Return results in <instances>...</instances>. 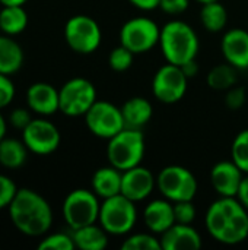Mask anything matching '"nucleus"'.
I'll list each match as a JSON object with an SVG mask.
<instances>
[{"instance_id":"1","label":"nucleus","mask_w":248,"mask_h":250,"mask_svg":"<svg viewBox=\"0 0 248 250\" xmlns=\"http://www.w3.org/2000/svg\"><path fill=\"white\" fill-rule=\"evenodd\" d=\"M208 233L222 245H238L248 237V211L237 198L221 196L206 212Z\"/></svg>"},{"instance_id":"2","label":"nucleus","mask_w":248,"mask_h":250,"mask_svg":"<svg viewBox=\"0 0 248 250\" xmlns=\"http://www.w3.org/2000/svg\"><path fill=\"white\" fill-rule=\"evenodd\" d=\"M9 217L15 229L29 237H41L53 226V211L45 198L38 192L22 188L18 189L9 205Z\"/></svg>"},{"instance_id":"3","label":"nucleus","mask_w":248,"mask_h":250,"mask_svg":"<svg viewBox=\"0 0 248 250\" xmlns=\"http://www.w3.org/2000/svg\"><path fill=\"white\" fill-rule=\"evenodd\" d=\"M159 45L168 63L183 66L197 57L199 38L196 31L183 21H170L161 28Z\"/></svg>"},{"instance_id":"4","label":"nucleus","mask_w":248,"mask_h":250,"mask_svg":"<svg viewBox=\"0 0 248 250\" xmlns=\"http://www.w3.org/2000/svg\"><path fill=\"white\" fill-rule=\"evenodd\" d=\"M145 148L146 145L142 130L124 127L115 136L108 139L107 157L113 167L126 171L142 164Z\"/></svg>"},{"instance_id":"5","label":"nucleus","mask_w":248,"mask_h":250,"mask_svg":"<svg viewBox=\"0 0 248 250\" xmlns=\"http://www.w3.org/2000/svg\"><path fill=\"white\" fill-rule=\"evenodd\" d=\"M137 221L136 202L130 201L124 195H115L104 199L99 209V226L113 236L129 234Z\"/></svg>"},{"instance_id":"6","label":"nucleus","mask_w":248,"mask_h":250,"mask_svg":"<svg viewBox=\"0 0 248 250\" xmlns=\"http://www.w3.org/2000/svg\"><path fill=\"white\" fill-rule=\"evenodd\" d=\"M61 209L66 224L72 230H77L98 221L101 204L94 190L75 189L64 198Z\"/></svg>"},{"instance_id":"7","label":"nucleus","mask_w":248,"mask_h":250,"mask_svg":"<svg viewBox=\"0 0 248 250\" xmlns=\"http://www.w3.org/2000/svg\"><path fill=\"white\" fill-rule=\"evenodd\" d=\"M156 188L171 202L193 201L197 193L194 174L183 166H168L156 176Z\"/></svg>"},{"instance_id":"8","label":"nucleus","mask_w":248,"mask_h":250,"mask_svg":"<svg viewBox=\"0 0 248 250\" xmlns=\"http://www.w3.org/2000/svg\"><path fill=\"white\" fill-rule=\"evenodd\" d=\"M64 38L75 53L92 54L101 44L102 32L94 18L88 15H76L64 25Z\"/></svg>"},{"instance_id":"9","label":"nucleus","mask_w":248,"mask_h":250,"mask_svg":"<svg viewBox=\"0 0 248 250\" xmlns=\"http://www.w3.org/2000/svg\"><path fill=\"white\" fill-rule=\"evenodd\" d=\"M161 28L151 18L139 16L127 21L120 29V44L133 54H142L159 44Z\"/></svg>"},{"instance_id":"10","label":"nucleus","mask_w":248,"mask_h":250,"mask_svg":"<svg viewBox=\"0 0 248 250\" xmlns=\"http://www.w3.org/2000/svg\"><path fill=\"white\" fill-rule=\"evenodd\" d=\"M60 111L69 117L85 116L96 101V89L94 83L85 78H73L60 89Z\"/></svg>"},{"instance_id":"11","label":"nucleus","mask_w":248,"mask_h":250,"mask_svg":"<svg viewBox=\"0 0 248 250\" xmlns=\"http://www.w3.org/2000/svg\"><path fill=\"white\" fill-rule=\"evenodd\" d=\"M85 123L89 132L101 139H111L126 127L121 108L113 103L98 100L86 111Z\"/></svg>"},{"instance_id":"12","label":"nucleus","mask_w":248,"mask_h":250,"mask_svg":"<svg viewBox=\"0 0 248 250\" xmlns=\"http://www.w3.org/2000/svg\"><path fill=\"white\" fill-rule=\"evenodd\" d=\"M189 78L177 64L167 63L158 69L152 81V92L155 98L164 104L178 103L187 92Z\"/></svg>"},{"instance_id":"13","label":"nucleus","mask_w":248,"mask_h":250,"mask_svg":"<svg viewBox=\"0 0 248 250\" xmlns=\"http://www.w3.org/2000/svg\"><path fill=\"white\" fill-rule=\"evenodd\" d=\"M22 141L32 154L50 155L58 148L61 136L54 123L45 119H32L22 130Z\"/></svg>"},{"instance_id":"14","label":"nucleus","mask_w":248,"mask_h":250,"mask_svg":"<svg viewBox=\"0 0 248 250\" xmlns=\"http://www.w3.org/2000/svg\"><path fill=\"white\" fill-rule=\"evenodd\" d=\"M156 188V177L153 173L142 166H136L130 170L123 171L121 195L133 202H142Z\"/></svg>"},{"instance_id":"15","label":"nucleus","mask_w":248,"mask_h":250,"mask_svg":"<svg viewBox=\"0 0 248 250\" xmlns=\"http://www.w3.org/2000/svg\"><path fill=\"white\" fill-rule=\"evenodd\" d=\"M244 171L231 160V161H219L212 167L210 171V183L215 192L219 196L237 198L238 189L244 179Z\"/></svg>"},{"instance_id":"16","label":"nucleus","mask_w":248,"mask_h":250,"mask_svg":"<svg viewBox=\"0 0 248 250\" xmlns=\"http://www.w3.org/2000/svg\"><path fill=\"white\" fill-rule=\"evenodd\" d=\"M26 104L39 116H51L60 111V94L47 82H35L26 91Z\"/></svg>"},{"instance_id":"17","label":"nucleus","mask_w":248,"mask_h":250,"mask_svg":"<svg viewBox=\"0 0 248 250\" xmlns=\"http://www.w3.org/2000/svg\"><path fill=\"white\" fill-rule=\"evenodd\" d=\"M221 50L225 60L237 69H248V31L234 28L224 34Z\"/></svg>"},{"instance_id":"18","label":"nucleus","mask_w":248,"mask_h":250,"mask_svg":"<svg viewBox=\"0 0 248 250\" xmlns=\"http://www.w3.org/2000/svg\"><path fill=\"white\" fill-rule=\"evenodd\" d=\"M143 221L148 230L153 234L165 233L175 224L174 204L168 199H155L143 209Z\"/></svg>"},{"instance_id":"19","label":"nucleus","mask_w":248,"mask_h":250,"mask_svg":"<svg viewBox=\"0 0 248 250\" xmlns=\"http://www.w3.org/2000/svg\"><path fill=\"white\" fill-rule=\"evenodd\" d=\"M159 239L162 250H193L202 246V237L191 224L175 223Z\"/></svg>"},{"instance_id":"20","label":"nucleus","mask_w":248,"mask_h":250,"mask_svg":"<svg viewBox=\"0 0 248 250\" xmlns=\"http://www.w3.org/2000/svg\"><path fill=\"white\" fill-rule=\"evenodd\" d=\"M120 108H121L124 125L129 129L142 130V127H145L153 116V108L151 101L142 97H133L127 100Z\"/></svg>"},{"instance_id":"21","label":"nucleus","mask_w":248,"mask_h":250,"mask_svg":"<svg viewBox=\"0 0 248 250\" xmlns=\"http://www.w3.org/2000/svg\"><path fill=\"white\" fill-rule=\"evenodd\" d=\"M121 180L123 171H120L118 168L113 167L111 164L108 167H101L92 176V190L98 195V198L102 199L120 195Z\"/></svg>"},{"instance_id":"22","label":"nucleus","mask_w":248,"mask_h":250,"mask_svg":"<svg viewBox=\"0 0 248 250\" xmlns=\"http://www.w3.org/2000/svg\"><path fill=\"white\" fill-rule=\"evenodd\" d=\"M23 64V50L10 35H0V73L13 75Z\"/></svg>"},{"instance_id":"23","label":"nucleus","mask_w":248,"mask_h":250,"mask_svg":"<svg viewBox=\"0 0 248 250\" xmlns=\"http://www.w3.org/2000/svg\"><path fill=\"white\" fill-rule=\"evenodd\" d=\"M72 237L77 249L102 250L108 246V233L96 223L73 230Z\"/></svg>"},{"instance_id":"24","label":"nucleus","mask_w":248,"mask_h":250,"mask_svg":"<svg viewBox=\"0 0 248 250\" xmlns=\"http://www.w3.org/2000/svg\"><path fill=\"white\" fill-rule=\"evenodd\" d=\"M28 151L23 141L4 136L0 141V166L9 170L20 168L28 158Z\"/></svg>"},{"instance_id":"25","label":"nucleus","mask_w":248,"mask_h":250,"mask_svg":"<svg viewBox=\"0 0 248 250\" xmlns=\"http://www.w3.org/2000/svg\"><path fill=\"white\" fill-rule=\"evenodd\" d=\"M28 26V13L23 6H3L0 10V28L6 35H18Z\"/></svg>"},{"instance_id":"26","label":"nucleus","mask_w":248,"mask_h":250,"mask_svg":"<svg viewBox=\"0 0 248 250\" xmlns=\"http://www.w3.org/2000/svg\"><path fill=\"white\" fill-rule=\"evenodd\" d=\"M200 21L206 31L209 32H221L228 22V12L222 3L210 1L205 3L200 10Z\"/></svg>"},{"instance_id":"27","label":"nucleus","mask_w":248,"mask_h":250,"mask_svg":"<svg viewBox=\"0 0 248 250\" xmlns=\"http://www.w3.org/2000/svg\"><path fill=\"white\" fill-rule=\"evenodd\" d=\"M237 81V67H234L228 62L225 64L215 66L206 76L209 88L215 91H228L229 88L235 86Z\"/></svg>"},{"instance_id":"28","label":"nucleus","mask_w":248,"mask_h":250,"mask_svg":"<svg viewBox=\"0 0 248 250\" xmlns=\"http://www.w3.org/2000/svg\"><path fill=\"white\" fill-rule=\"evenodd\" d=\"M123 250H162L161 239H158L153 233H136L124 239Z\"/></svg>"},{"instance_id":"29","label":"nucleus","mask_w":248,"mask_h":250,"mask_svg":"<svg viewBox=\"0 0 248 250\" xmlns=\"http://www.w3.org/2000/svg\"><path fill=\"white\" fill-rule=\"evenodd\" d=\"M231 157L244 174H248V129L241 130L235 136L231 146Z\"/></svg>"},{"instance_id":"30","label":"nucleus","mask_w":248,"mask_h":250,"mask_svg":"<svg viewBox=\"0 0 248 250\" xmlns=\"http://www.w3.org/2000/svg\"><path fill=\"white\" fill-rule=\"evenodd\" d=\"M133 57H134V54L127 47H124L123 44H120L118 47H115V48L111 50L110 57H108V63H110V67L113 70H115V72H124V70H127V69L132 67Z\"/></svg>"},{"instance_id":"31","label":"nucleus","mask_w":248,"mask_h":250,"mask_svg":"<svg viewBox=\"0 0 248 250\" xmlns=\"http://www.w3.org/2000/svg\"><path fill=\"white\" fill-rule=\"evenodd\" d=\"M76 248L73 237L66 233H54L50 236H45L39 245V250H73Z\"/></svg>"},{"instance_id":"32","label":"nucleus","mask_w":248,"mask_h":250,"mask_svg":"<svg viewBox=\"0 0 248 250\" xmlns=\"http://www.w3.org/2000/svg\"><path fill=\"white\" fill-rule=\"evenodd\" d=\"M174 204V215L175 223L180 224H191L196 218V207L193 205V201H181V202H172Z\"/></svg>"},{"instance_id":"33","label":"nucleus","mask_w":248,"mask_h":250,"mask_svg":"<svg viewBox=\"0 0 248 250\" xmlns=\"http://www.w3.org/2000/svg\"><path fill=\"white\" fill-rule=\"evenodd\" d=\"M16 192H18V186L15 185V182L7 176L0 174V209L9 208Z\"/></svg>"},{"instance_id":"34","label":"nucleus","mask_w":248,"mask_h":250,"mask_svg":"<svg viewBox=\"0 0 248 250\" xmlns=\"http://www.w3.org/2000/svg\"><path fill=\"white\" fill-rule=\"evenodd\" d=\"M246 104V91L241 86H232L227 91L225 95V105L232 110L237 111L240 110L243 105Z\"/></svg>"},{"instance_id":"35","label":"nucleus","mask_w":248,"mask_h":250,"mask_svg":"<svg viewBox=\"0 0 248 250\" xmlns=\"http://www.w3.org/2000/svg\"><path fill=\"white\" fill-rule=\"evenodd\" d=\"M15 98V85L7 75L0 73V110L7 107Z\"/></svg>"},{"instance_id":"36","label":"nucleus","mask_w":248,"mask_h":250,"mask_svg":"<svg viewBox=\"0 0 248 250\" xmlns=\"http://www.w3.org/2000/svg\"><path fill=\"white\" fill-rule=\"evenodd\" d=\"M32 120V116L29 113V107L28 108H15L10 116H9V123L15 127V129H20L23 130Z\"/></svg>"},{"instance_id":"37","label":"nucleus","mask_w":248,"mask_h":250,"mask_svg":"<svg viewBox=\"0 0 248 250\" xmlns=\"http://www.w3.org/2000/svg\"><path fill=\"white\" fill-rule=\"evenodd\" d=\"M190 0H161L159 9L168 15H180L189 9Z\"/></svg>"},{"instance_id":"38","label":"nucleus","mask_w":248,"mask_h":250,"mask_svg":"<svg viewBox=\"0 0 248 250\" xmlns=\"http://www.w3.org/2000/svg\"><path fill=\"white\" fill-rule=\"evenodd\" d=\"M129 1L134 7H137L140 10H146V12L159 7V3H161V0H129Z\"/></svg>"},{"instance_id":"39","label":"nucleus","mask_w":248,"mask_h":250,"mask_svg":"<svg viewBox=\"0 0 248 250\" xmlns=\"http://www.w3.org/2000/svg\"><path fill=\"white\" fill-rule=\"evenodd\" d=\"M237 199L246 207V209L248 211V174L247 177H244L241 182V186H240L238 193H237Z\"/></svg>"},{"instance_id":"40","label":"nucleus","mask_w":248,"mask_h":250,"mask_svg":"<svg viewBox=\"0 0 248 250\" xmlns=\"http://www.w3.org/2000/svg\"><path fill=\"white\" fill-rule=\"evenodd\" d=\"M180 67L183 69L184 75H186L189 79L194 78V76L197 75V72H199V64H197V60H196V59H193V60H190V62L184 63V64H183V66H180Z\"/></svg>"},{"instance_id":"41","label":"nucleus","mask_w":248,"mask_h":250,"mask_svg":"<svg viewBox=\"0 0 248 250\" xmlns=\"http://www.w3.org/2000/svg\"><path fill=\"white\" fill-rule=\"evenodd\" d=\"M28 0H0L3 6H23Z\"/></svg>"},{"instance_id":"42","label":"nucleus","mask_w":248,"mask_h":250,"mask_svg":"<svg viewBox=\"0 0 248 250\" xmlns=\"http://www.w3.org/2000/svg\"><path fill=\"white\" fill-rule=\"evenodd\" d=\"M6 130H7V122L4 120V117L0 113V141L6 136Z\"/></svg>"},{"instance_id":"43","label":"nucleus","mask_w":248,"mask_h":250,"mask_svg":"<svg viewBox=\"0 0 248 250\" xmlns=\"http://www.w3.org/2000/svg\"><path fill=\"white\" fill-rule=\"evenodd\" d=\"M199 3H202V4H205V3H210V1H218V0H197Z\"/></svg>"},{"instance_id":"44","label":"nucleus","mask_w":248,"mask_h":250,"mask_svg":"<svg viewBox=\"0 0 248 250\" xmlns=\"http://www.w3.org/2000/svg\"><path fill=\"white\" fill-rule=\"evenodd\" d=\"M0 32H1V28H0Z\"/></svg>"}]
</instances>
